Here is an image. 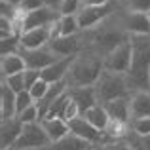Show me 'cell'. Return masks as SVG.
I'll list each match as a JSON object with an SVG mask.
<instances>
[{
    "instance_id": "obj_37",
    "label": "cell",
    "mask_w": 150,
    "mask_h": 150,
    "mask_svg": "<svg viewBox=\"0 0 150 150\" xmlns=\"http://www.w3.org/2000/svg\"><path fill=\"white\" fill-rule=\"evenodd\" d=\"M6 2H10V4H11V6H15V8H19V6H21V4H23V2H25V0H6Z\"/></svg>"
},
{
    "instance_id": "obj_15",
    "label": "cell",
    "mask_w": 150,
    "mask_h": 150,
    "mask_svg": "<svg viewBox=\"0 0 150 150\" xmlns=\"http://www.w3.org/2000/svg\"><path fill=\"white\" fill-rule=\"evenodd\" d=\"M48 48L57 55L59 59L65 57H74V53L78 51V38L76 36H61L55 38L48 44Z\"/></svg>"
},
{
    "instance_id": "obj_23",
    "label": "cell",
    "mask_w": 150,
    "mask_h": 150,
    "mask_svg": "<svg viewBox=\"0 0 150 150\" xmlns=\"http://www.w3.org/2000/svg\"><path fill=\"white\" fill-rule=\"evenodd\" d=\"M78 30H80V23H78L76 15L61 17V36H74Z\"/></svg>"
},
{
    "instance_id": "obj_4",
    "label": "cell",
    "mask_w": 150,
    "mask_h": 150,
    "mask_svg": "<svg viewBox=\"0 0 150 150\" xmlns=\"http://www.w3.org/2000/svg\"><path fill=\"white\" fill-rule=\"evenodd\" d=\"M131 57H133V48L131 42H124L122 46H118L114 51L106 53V57L103 59L105 70L108 72H118V74H127L131 69Z\"/></svg>"
},
{
    "instance_id": "obj_18",
    "label": "cell",
    "mask_w": 150,
    "mask_h": 150,
    "mask_svg": "<svg viewBox=\"0 0 150 150\" xmlns=\"http://www.w3.org/2000/svg\"><path fill=\"white\" fill-rule=\"evenodd\" d=\"M15 101H17V95L2 82V86H0V114H2V122L17 116Z\"/></svg>"
},
{
    "instance_id": "obj_3",
    "label": "cell",
    "mask_w": 150,
    "mask_h": 150,
    "mask_svg": "<svg viewBox=\"0 0 150 150\" xmlns=\"http://www.w3.org/2000/svg\"><path fill=\"white\" fill-rule=\"evenodd\" d=\"M95 93H97V99H99L101 105H106V103L116 101V99L131 97V89H129L125 74L108 72V70H103L101 78L95 84Z\"/></svg>"
},
{
    "instance_id": "obj_36",
    "label": "cell",
    "mask_w": 150,
    "mask_h": 150,
    "mask_svg": "<svg viewBox=\"0 0 150 150\" xmlns=\"http://www.w3.org/2000/svg\"><path fill=\"white\" fill-rule=\"evenodd\" d=\"M65 2V0H44V4L48 8H51V10H57L59 11V8H61V4Z\"/></svg>"
},
{
    "instance_id": "obj_40",
    "label": "cell",
    "mask_w": 150,
    "mask_h": 150,
    "mask_svg": "<svg viewBox=\"0 0 150 150\" xmlns=\"http://www.w3.org/2000/svg\"><path fill=\"white\" fill-rule=\"evenodd\" d=\"M146 13H148V17H150V11H146Z\"/></svg>"
},
{
    "instance_id": "obj_38",
    "label": "cell",
    "mask_w": 150,
    "mask_h": 150,
    "mask_svg": "<svg viewBox=\"0 0 150 150\" xmlns=\"http://www.w3.org/2000/svg\"><path fill=\"white\" fill-rule=\"evenodd\" d=\"M93 150H112V146L110 144H99V146H95Z\"/></svg>"
},
{
    "instance_id": "obj_31",
    "label": "cell",
    "mask_w": 150,
    "mask_h": 150,
    "mask_svg": "<svg viewBox=\"0 0 150 150\" xmlns=\"http://www.w3.org/2000/svg\"><path fill=\"white\" fill-rule=\"evenodd\" d=\"M44 0H25V2L19 6V10L23 11V13H30V11H36L40 10V8H44Z\"/></svg>"
},
{
    "instance_id": "obj_42",
    "label": "cell",
    "mask_w": 150,
    "mask_h": 150,
    "mask_svg": "<svg viewBox=\"0 0 150 150\" xmlns=\"http://www.w3.org/2000/svg\"><path fill=\"white\" fill-rule=\"evenodd\" d=\"M91 150H93V148H91Z\"/></svg>"
},
{
    "instance_id": "obj_29",
    "label": "cell",
    "mask_w": 150,
    "mask_h": 150,
    "mask_svg": "<svg viewBox=\"0 0 150 150\" xmlns=\"http://www.w3.org/2000/svg\"><path fill=\"white\" fill-rule=\"evenodd\" d=\"M80 6H82V0H65L61 4V8H59V13H61V17H65V15H76L80 11Z\"/></svg>"
},
{
    "instance_id": "obj_11",
    "label": "cell",
    "mask_w": 150,
    "mask_h": 150,
    "mask_svg": "<svg viewBox=\"0 0 150 150\" xmlns=\"http://www.w3.org/2000/svg\"><path fill=\"white\" fill-rule=\"evenodd\" d=\"M51 40L50 27H42V29H33L21 33V50H40L46 48Z\"/></svg>"
},
{
    "instance_id": "obj_25",
    "label": "cell",
    "mask_w": 150,
    "mask_h": 150,
    "mask_svg": "<svg viewBox=\"0 0 150 150\" xmlns=\"http://www.w3.org/2000/svg\"><path fill=\"white\" fill-rule=\"evenodd\" d=\"M127 143L133 150H150V135H137L131 131Z\"/></svg>"
},
{
    "instance_id": "obj_2",
    "label": "cell",
    "mask_w": 150,
    "mask_h": 150,
    "mask_svg": "<svg viewBox=\"0 0 150 150\" xmlns=\"http://www.w3.org/2000/svg\"><path fill=\"white\" fill-rule=\"evenodd\" d=\"M105 65L99 57H74L65 82L70 88H91L101 78Z\"/></svg>"
},
{
    "instance_id": "obj_12",
    "label": "cell",
    "mask_w": 150,
    "mask_h": 150,
    "mask_svg": "<svg viewBox=\"0 0 150 150\" xmlns=\"http://www.w3.org/2000/svg\"><path fill=\"white\" fill-rule=\"evenodd\" d=\"M110 13V6H97V8H82L76 13L78 23H80V29H91L97 23H101L106 15Z\"/></svg>"
},
{
    "instance_id": "obj_39",
    "label": "cell",
    "mask_w": 150,
    "mask_h": 150,
    "mask_svg": "<svg viewBox=\"0 0 150 150\" xmlns=\"http://www.w3.org/2000/svg\"><path fill=\"white\" fill-rule=\"evenodd\" d=\"M8 150H17V148H8Z\"/></svg>"
},
{
    "instance_id": "obj_19",
    "label": "cell",
    "mask_w": 150,
    "mask_h": 150,
    "mask_svg": "<svg viewBox=\"0 0 150 150\" xmlns=\"http://www.w3.org/2000/svg\"><path fill=\"white\" fill-rule=\"evenodd\" d=\"M0 69H2V78H10L13 74L25 72L27 65H25V59L21 57V53H10V55H2Z\"/></svg>"
},
{
    "instance_id": "obj_28",
    "label": "cell",
    "mask_w": 150,
    "mask_h": 150,
    "mask_svg": "<svg viewBox=\"0 0 150 150\" xmlns=\"http://www.w3.org/2000/svg\"><path fill=\"white\" fill-rule=\"evenodd\" d=\"M48 89H50V84H48V82H44V80L40 78V80H38L36 84H34L33 88L29 89V91H30V95H33V99L38 103V101H42L46 95H48Z\"/></svg>"
},
{
    "instance_id": "obj_6",
    "label": "cell",
    "mask_w": 150,
    "mask_h": 150,
    "mask_svg": "<svg viewBox=\"0 0 150 150\" xmlns=\"http://www.w3.org/2000/svg\"><path fill=\"white\" fill-rule=\"evenodd\" d=\"M70 127V133L76 137H80V139H84L86 143L93 144V146H99V144H106V135L103 131H99L97 127H93L91 124H89L88 120H86L84 116L76 118V120H72L69 124Z\"/></svg>"
},
{
    "instance_id": "obj_24",
    "label": "cell",
    "mask_w": 150,
    "mask_h": 150,
    "mask_svg": "<svg viewBox=\"0 0 150 150\" xmlns=\"http://www.w3.org/2000/svg\"><path fill=\"white\" fill-rule=\"evenodd\" d=\"M2 82L11 89V91L17 95L21 91H27V84H25V72H19V74H13L10 78H2Z\"/></svg>"
},
{
    "instance_id": "obj_8",
    "label": "cell",
    "mask_w": 150,
    "mask_h": 150,
    "mask_svg": "<svg viewBox=\"0 0 150 150\" xmlns=\"http://www.w3.org/2000/svg\"><path fill=\"white\" fill-rule=\"evenodd\" d=\"M61 19V13L57 10H51V8L44 6L36 11H30V13H25L23 17V29L21 33L25 30H33V29H42V27H50L53 25L55 21Z\"/></svg>"
},
{
    "instance_id": "obj_32",
    "label": "cell",
    "mask_w": 150,
    "mask_h": 150,
    "mask_svg": "<svg viewBox=\"0 0 150 150\" xmlns=\"http://www.w3.org/2000/svg\"><path fill=\"white\" fill-rule=\"evenodd\" d=\"M42 78V72L40 70H30V69H27L25 70V84H27V91H29L30 88H33L34 84H36L38 80Z\"/></svg>"
},
{
    "instance_id": "obj_13",
    "label": "cell",
    "mask_w": 150,
    "mask_h": 150,
    "mask_svg": "<svg viewBox=\"0 0 150 150\" xmlns=\"http://www.w3.org/2000/svg\"><path fill=\"white\" fill-rule=\"evenodd\" d=\"M125 29L137 36H150V17L146 11H131L125 17Z\"/></svg>"
},
{
    "instance_id": "obj_7",
    "label": "cell",
    "mask_w": 150,
    "mask_h": 150,
    "mask_svg": "<svg viewBox=\"0 0 150 150\" xmlns=\"http://www.w3.org/2000/svg\"><path fill=\"white\" fill-rule=\"evenodd\" d=\"M19 53H21V57L25 59L27 69L40 70V72L46 70L48 67H51L53 63L59 61V57L48 48V46H46V48H40V50H21Z\"/></svg>"
},
{
    "instance_id": "obj_17",
    "label": "cell",
    "mask_w": 150,
    "mask_h": 150,
    "mask_svg": "<svg viewBox=\"0 0 150 150\" xmlns=\"http://www.w3.org/2000/svg\"><path fill=\"white\" fill-rule=\"evenodd\" d=\"M129 101H131V97H127V99H116V101H110L103 106L106 108L110 120L129 124V118H131V105H129Z\"/></svg>"
},
{
    "instance_id": "obj_20",
    "label": "cell",
    "mask_w": 150,
    "mask_h": 150,
    "mask_svg": "<svg viewBox=\"0 0 150 150\" xmlns=\"http://www.w3.org/2000/svg\"><path fill=\"white\" fill-rule=\"evenodd\" d=\"M131 120L135 118H150V91H139L131 95Z\"/></svg>"
},
{
    "instance_id": "obj_34",
    "label": "cell",
    "mask_w": 150,
    "mask_h": 150,
    "mask_svg": "<svg viewBox=\"0 0 150 150\" xmlns=\"http://www.w3.org/2000/svg\"><path fill=\"white\" fill-rule=\"evenodd\" d=\"M108 0H82V8H97V6H106Z\"/></svg>"
},
{
    "instance_id": "obj_1",
    "label": "cell",
    "mask_w": 150,
    "mask_h": 150,
    "mask_svg": "<svg viewBox=\"0 0 150 150\" xmlns=\"http://www.w3.org/2000/svg\"><path fill=\"white\" fill-rule=\"evenodd\" d=\"M133 48L131 57V69L125 74L129 89L133 93L139 91H150V36H129Z\"/></svg>"
},
{
    "instance_id": "obj_33",
    "label": "cell",
    "mask_w": 150,
    "mask_h": 150,
    "mask_svg": "<svg viewBox=\"0 0 150 150\" xmlns=\"http://www.w3.org/2000/svg\"><path fill=\"white\" fill-rule=\"evenodd\" d=\"M133 11H150V0H129Z\"/></svg>"
},
{
    "instance_id": "obj_21",
    "label": "cell",
    "mask_w": 150,
    "mask_h": 150,
    "mask_svg": "<svg viewBox=\"0 0 150 150\" xmlns=\"http://www.w3.org/2000/svg\"><path fill=\"white\" fill-rule=\"evenodd\" d=\"M42 150H91V144L86 143V141L80 139V137L69 133V135L63 137L61 141L51 143L50 146H46V148H42Z\"/></svg>"
},
{
    "instance_id": "obj_9",
    "label": "cell",
    "mask_w": 150,
    "mask_h": 150,
    "mask_svg": "<svg viewBox=\"0 0 150 150\" xmlns=\"http://www.w3.org/2000/svg\"><path fill=\"white\" fill-rule=\"evenodd\" d=\"M23 127L25 125H23V122L17 116L2 122V129H0V146H2V150L15 146V143L19 141V137L23 133Z\"/></svg>"
},
{
    "instance_id": "obj_5",
    "label": "cell",
    "mask_w": 150,
    "mask_h": 150,
    "mask_svg": "<svg viewBox=\"0 0 150 150\" xmlns=\"http://www.w3.org/2000/svg\"><path fill=\"white\" fill-rule=\"evenodd\" d=\"M50 144H51L50 137L46 135V131H44L40 122H36V124H27L25 127H23V133H21V137H19V141L15 143L13 148H17V150H34V148H46V146H50Z\"/></svg>"
},
{
    "instance_id": "obj_22",
    "label": "cell",
    "mask_w": 150,
    "mask_h": 150,
    "mask_svg": "<svg viewBox=\"0 0 150 150\" xmlns=\"http://www.w3.org/2000/svg\"><path fill=\"white\" fill-rule=\"evenodd\" d=\"M84 118L93 127H97L103 133H105V129L108 127V124H110V116H108V112H106V108L103 105H95L93 108H89L88 112L84 114Z\"/></svg>"
},
{
    "instance_id": "obj_26",
    "label": "cell",
    "mask_w": 150,
    "mask_h": 150,
    "mask_svg": "<svg viewBox=\"0 0 150 150\" xmlns=\"http://www.w3.org/2000/svg\"><path fill=\"white\" fill-rule=\"evenodd\" d=\"M33 105H36V101L33 99L30 91H21L17 93V101H15V110H17V116L21 112H25L27 108H30Z\"/></svg>"
},
{
    "instance_id": "obj_41",
    "label": "cell",
    "mask_w": 150,
    "mask_h": 150,
    "mask_svg": "<svg viewBox=\"0 0 150 150\" xmlns=\"http://www.w3.org/2000/svg\"><path fill=\"white\" fill-rule=\"evenodd\" d=\"M34 150H42V148H34Z\"/></svg>"
},
{
    "instance_id": "obj_35",
    "label": "cell",
    "mask_w": 150,
    "mask_h": 150,
    "mask_svg": "<svg viewBox=\"0 0 150 150\" xmlns=\"http://www.w3.org/2000/svg\"><path fill=\"white\" fill-rule=\"evenodd\" d=\"M110 146H112V150H133L129 146V143H125V141H118V143L110 144Z\"/></svg>"
},
{
    "instance_id": "obj_14",
    "label": "cell",
    "mask_w": 150,
    "mask_h": 150,
    "mask_svg": "<svg viewBox=\"0 0 150 150\" xmlns=\"http://www.w3.org/2000/svg\"><path fill=\"white\" fill-rule=\"evenodd\" d=\"M74 57H65L59 59L57 63H53L51 67H48L46 70H42V80L48 82V84H57V82H63L69 74V69L72 65Z\"/></svg>"
},
{
    "instance_id": "obj_16",
    "label": "cell",
    "mask_w": 150,
    "mask_h": 150,
    "mask_svg": "<svg viewBox=\"0 0 150 150\" xmlns=\"http://www.w3.org/2000/svg\"><path fill=\"white\" fill-rule=\"evenodd\" d=\"M40 124H42V127H44L46 135L50 137L51 143H57V141H61L63 137H67L70 133L69 122L61 120V118H46Z\"/></svg>"
},
{
    "instance_id": "obj_30",
    "label": "cell",
    "mask_w": 150,
    "mask_h": 150,
    "mask_svg": "<svg viewBox=\"0 0 150 150\" xmlns=\"http://www.w3.org/2000/svg\"><path fill=\"white\" fill-rule=\"evenodd\" d=\"M17 118L23 122V125H27V124H36V122H40V118H38V108H36V105H33L30 108H27L25 112H21Z\"/></svg>"
},
{
    "instance_id": "obj_27",
    "label": "cell",
    "mask_w": 150,
    "mask_h": 150,
    "mask_svg": "<svg viewBox=\"0 0 150 150\" xmlns=\"http://www.w3.org/2000/svg\"><path fill=\"white\" fill-rule=\"evenodd\" d=\"M129 127L137 135H150V118H135L131 120Z\"/></svg>"
},
{
    "instance_id": "obj_10",
    "label": "cell",
    "mask_w": 150,
    "mask_h": 150,
    "mask_svg": "<svg viewBox=\"0 0 150 150\" xmlns=\"http://www.w3.org/2000/svg\"><path fill=\"white\" fill-rule=\"evenodd\" d=\"M69 97L72 99L74 105L80 108L82 116H84L89 108L99 105V99H97V93H95V86H91V88H70Z\"/></svg>"
}]
</instances>
